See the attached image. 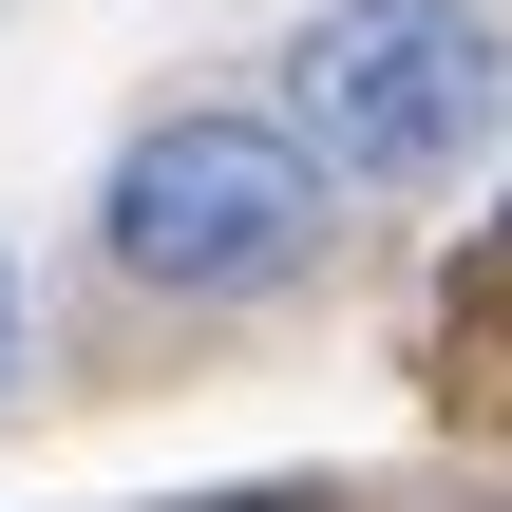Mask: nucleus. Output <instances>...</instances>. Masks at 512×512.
<instances>
[{"label":"nucleus","instance_id":"obj_2","mask_svg":"<svg viewBox=\"0 0 512 512\" xmlns=\"http://www.w3.org/2000/svg\"><path fill=\"white\" fill-rule=\"evenodd\" d=\"M512 114V38L475 0H323L285 38V133L323 152V190H437L475 171Z\"/></svg>","mask_w":512,"mask_h":512},{"label":"nucleus","instance_id":"obj_1","mask_svg":"<svg viewBox=\"0 0 512 512\" xmlns=\"http://www.w3.org/2000/svg\"><path fill=\"white\" fill-rule=\"evenodd\" d=\"M323 209H342L323 152L285 114H228V95L114 133V171H95V247L152 304H266V285H304L323 266Z\"/></svg>","mask_w":512,"mask_h":512},{"label":"nucleus","instance_id":"obj_4","mask_svg":"<svg viewBox=\"0 0 512 512\" xmlns=\"http://www.w3.org/2000/svg\"><path fill=\"white\" fill-rule=\"evenodd\" d=\"M209 512H323V494H209Z\"/></svg>","mask_w":512,"mask_h":512},{"label":"nucleus","instance_id":"obj_3","mask_svg":"<svg viewBox=\"0 0 512 512\" xmlns=\"http://www.w3.org/2000/svg\"><path fill=\"white\" fill-rule=\"evenodd\" d=\"M0 380H19V266H0Z\"/></svg>","mask_w":512,"mask_h":512}]
</instances>
